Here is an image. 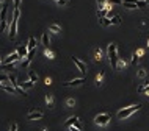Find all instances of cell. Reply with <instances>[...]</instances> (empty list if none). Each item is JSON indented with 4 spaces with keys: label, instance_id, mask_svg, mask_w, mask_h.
Listing matches in <instances>:
<instances>
[{
    "label": "cell",
    "instance_id": "obj_1",
    "mask_svg": "<svg viewBox=\"0 0 149 131\" xmlns=\"http://www.w3.org/2000/svg\"><path fill=\"white\" fill-rule=\"evenodd\" d=\"M107 56H108V61H110V66L112 69L116 70L118 69V48H116V44H108V48H107Z\"/></svg>",
    "mask_w": 149,
    "mask_h": 131
},
{
    "label": "cell",
    "instance_id": "obj_2",
    "mask_svg": "<svg viewBox=\"0 0 149 131\" xmlns=\"http://www.w3.org/2000/svg\"><path fill=\"white\" fill-rule=\"evenodd\" d=\"M19 14H21V11H19V8H16L14 10V14H13V20H11V27H10V38L11 39H14V38H16V33H17Z\"/></svg>",
    "mask_w": 149,
    "mask_h": 131
},
{
    "label": "cell",
    "instance_id": "obj_3",
    "mask_svg": "<svg viewBox=\"0 0 149 131\" xmlns=\"http://www.w3.org/2000/svg\"><path fill=\"white\" fill-rule=\"evenodd\" d=\"M140 108H141V105H132V106L126 108V109L118 111V119H126V117H129V115H132L135 111H138Z\"/></svg>",
    "mask_w": 149,
    "mask_h": 131
},
{
    "label": "cell",
    "instance_id": "obj_4",
    "mask_svg": "<svg viewBox=\"0 0 149 131\" xmlns=\"http://www.w3.org/2000/svg\"><path fill=\"white\" fill-rule=\"evenodd\" d=\"M6 8H8V6L3 5L2 11H0V33L5 31V28H6V14H8V10Z\"/></svg>",
    "mask_w": 149,
    "mask_h": 131
},
{
    "label": "cell",
    "instance_id": "obj_5",
    "mask_svg": "<svg viewBox=\"0 0 149 131\" xmlns=\"http://www.w3.org/2000/svg\"><path fill=\"white\" fill-rule=\"evenodd\" d=\"M108 122H110V115L108 114H97L96 117H94V123L99 125V126H105Z\"/></svg>",
    "mask_w": 149,
    "mask_h": 131
},
{
    "label": "cell",
    "instance_id": "obj_6",
    "mask_svg": "<svg viewBox=\"0 0 149 131\" xmlns=\"http://www.w3.org/2000/svg\"><path fill=\"white\" fill-rule=\"evenodd\" d=\"M21 59V55H19L17 52H13L11 55H8L5 58V59H2V64H13V63H16V61Z\"/></svg>",
    "mask_w": 149,
    "mask_h": 131
},
{
    "label": "cell",
    "instance_id": "obj_7",
    "mask_svg": "<svg viewBox=\"0 0 149 131\" xmlns=\"http://www.w3.org/2000/svg\"><path fill=\"white\" fill-rule=\"evenodd\" d=\"M72 61H74V64H75V66H77L79 70L82 72V74H85V72H86V64L83 63V61H80L79 58H75V56H72Z\"/></svg>",
    "mask_w": 149,
    "mask_h": 131
},
{
    "label": "cell",
    "instance_id": "obj_8",
    "mask_svg": "<svg viewBox=\"0 0 149 131\" xmlns=\"http://www.w3.org/2000/svg\"><path fill=\"white\" fill-rule=\"evenodd\" d=\"M83 81H85V78H75V80H71V81L63 83V86H66V87H74V86H80Z\"/></svg>",
    "mask_w": 149,
    "mask_h": 131
},
{
    "label": "cell",
    "instance_id": "obj_9",
    "mask_svg": "<svg viewBox=\"0 0 149 131\" xmlns=\"http://www.w3.org/2000/svg\"><path fill=\"white\" fill-rule=\"evenodd\" d=\"M44 114L41 111H32L28 115H27V120H35V119H43Z\"/></svg>",
    "mask_w": 149,
    "mask_h": 131
},
{
    "label": "cell",
    "instance_id": "obj_10",
    "mask_svg": "<svg viewBox=\"0 0 149 131\" xmlns=\"http://www.w3.org/2000/svg\"><path fill=\"white\" fill-rule=\"evenodd\" d=\"M17 53L21 55V58H27L28 56V47H27V45H21V47L17 48Z\"/></svg>",
    "mask_w": 149,
    "mask_h": 131
},
{
    "label": "cell",
    "instance_id": "obj_11",
    "mask_svg": "<svg viewBox=\"0 0 149 131\" xmlns=\"http://www.w3.org/2000/svg\"><path fill=\"white\" fill-rule=\"evenodd\" d=\"M49 31L60 34V33H61V27H60V25H57V24H50V25H49Z\"/></svg>",
    "mask_w": 149,
    "mask_h": 131
},
{
    "label": "cell",
    "instance_id": "obj_12",
    "mask_svg": "<svg viewBox=\"0 0 149 131\" xmlns=\"http://www.w3.org/2000/svg\"><path fill=\"white\" fill-rule=\"evenodd\" d=\"M27 47H28V52H30V50H35V48H36V39H35L33 36L28 39V44H27Z\"/></svg>",
    "mask_w": 149,
    "mask_h": 131
},
{
    "label": "cell",
    "instance_id": "obj_13",
    "mask_svg": "<svg viewBox=\"0 0 149 131\" xmlns=\"http://www.w3.org/2000/svg\"><path fill=\"white\" fill-rule=\"evenodd\" d=\"M19 84H21V87H22V89H32V87H33V84H35V81L28 80V81H25V83H19Z\"/></svg>",
    "mask_w": 149,
    "mask_h": 131
},
{
    "label": "cell",
    "instance_id": "obj_14",
    "mask_svg": "<svg viewBox=\"0 0 149 131\" xmlns=\"http://www.w3.org/2000/svg\"><path fill=\"white\" fill-rule=\"evenodd\" d=\"M79 122V117L77 115H72V117H69L66 120V126H71V125H75V123Z\"/></svg>",
    "mask_w": 149,
    "mask_h": 131
},
{
    "label": "cell",
    "instance_id": "obj_15",
    "mask_svg": "<svg viewBox=\"0 0 149 131\" xmlns=\"http://www.w3.org/2000/svg\"><path fill=\"white\" fill-rule=\"evenodd\" d=\"M41 41H43V45H44V47H49V44H50V39H49V34H47V33H43V38H41Z\"/></svg>",
    "mask_w": 149,
    "mask_h": 131
},
{
    "label": "cell",
    "instance_id": "obj_16",
    "mask_svg": "<svg viewBox=\"0 0 149 131\" xmlns=\"http://www.w3.org/2000/svg\"><path fill=\"white\" fill-rule=\"evenodd\" d=\"M99 22H101V24L102 25H104V27H110V25H112V19H108V17H102V19H99Z\"/></svg>",
    "mask_w": 149,
    "mask_h": 131
},
{
    "label": "cell",
    "instance_id": "obj_17",
    "mask_svg": "<svg viewBox=\"0 0 149 131\" xmlns=\"http://www.w3.org/2000/svg\"><path fill=\"white\" fill-rule=\"evenodd\" d=\"M46 103L49 105V108H53V97H52L50 94L46 95Z\"/></svg>",
    "mask_w": 149,
    "mask_h": 131
},
{
    "label": "cell",
    "instance_id": "obj_18",
    "mask_svg": "<svg viewBox=\"0 0 149 131\" xmlns=\"http://www.w3.org/2000/svg\"><path fill=\"white\" fill-rule=\"evenodd\" d=\"M94 59H96V61L102 59V50L101 48H96V52H94Z\"/></svg>",
    "mask_w": 149,
    "mask_h": 131
},
{
    "label": "cell",
    "instance_id": "obj_19",
    "mask_svg": "<svg viewBox=\"0 0 149 131\" xmlns=\"http://www.w3.org/2000/svg\"><path fill=\"white\" fill-rule=\"evenodd\" d=\"M107 14H108V10H97V17H99V19L105 17Z\"/></svg>",
    "mask_w": 149,
    "mask_h": 131
},
{
    "label": "cell",
    "instance_id": "obj_20",
    "mask_svg": "<svg viewBox=\"0 0 149 131\" xmlns=\"http://www.w3.org/2000/svg\"><path fill=\"white\" fill-rule=\"evenodd\" d=\"M102 80H104V72H101V74L96 76V86H101V84H102Z\"/></svg>",
    "mask_w": 149,
    "mask_h": 131
},
{
    "label": "cell",
    "instance_id": "obj_21",
    "mask_svg": "<svg viewBox=\"0 0 149 131\" xmlns=\"http://www.w3.org/2000/svg\"><path fill=\"white\" fill-rule=\"evenodd\" d=\"M0 67H2L3 70H13V69H14V63L13 64H0Z\"/></svg>",
    "mask_w": 149,
    "mask_h": 131
},
{
    "label": "cell",
    "instance_id": "obj_22",
    "mask_svg": "<svg viewBox=\"0 0 149 131\" xmlns=\"http://www.w3.org/2000/svg\"><path fill=\"white\" fill-rule=\"evenodd\" d=\"M119 24H121V17L119 16L112 17V25H119Z\"/></svg>",
    "mask_w": 149,
    "mask_h": 131
},
{
    "label": "cell",
    "instance_id": "obj_23",
    "mask_svg": "<svg viewBox=\"0 0 149 131\" xmlns=\"http://www.w3.org/2000/svg\"><path fill=\"white\" fill-rule=\"evenodd\" d=\"M138 53H133V55H132V59H130V63L132 64H137V63H138Z\"/></svg>",
    "mask_w": 149,
    "mask_h": 131
},
{
    "label": "cell",
    "instance_id": "obj_24",
    "mask_svg": "<svg viewBox=\"0 0 149 131\" xmlns=\"http://www.w3.org/2000/svg\"><path fill=\"white\" fill-rule=\"evenodd\" d=\"M28 75H30V80H32V81H38V75L35 74V72L30 70V72H28Z\"/></svg>",
    "mask_w": 149,
    "mask_h": 131
},
{
    "label": "cell",
    "instance_id": "obj_25",
    "mask_svg": "<svg viewBox=\"0 0 149 131\" xmlns=\"http://www.w3.org/2000/svg\"><path fill=\"white\" fill-rule=\"evenodd\" d=\"M44 55L49 58V59H53V52H50L49 48H46V52H44Z\"/></svg>",
    "mask_w": 149,
    "mask_h": 131
},
{
    "label": "cell",
    "instance_id": "obj_26",
    "mask_svg": "<svg viewBox=\"0 0 149 131\" xmlns=\"http://www.w3.org/2000/svg\"><path fill=\"white\" fill-rule=\"evenodd\" d=\"M126 67V61L124 59H118V69H124Z\"/></svg>",
    "mask_w": 149,
    "mask_h": 131
},
{
    "label": "cell",
    "instance_id": "obj_27",
    "mask_svg": "<svg viewBox=\"0 0 149 131\" xmlns=\"http://www.w3.org/2000/svg\"><path fill=\"white\" fill-rule=\"evenodd\" d=\"M108 2L112 3V5H123L124 0H108Z\"/></svg>",
    "mask_w": 149,
    "mask_h": 131
},
{
    "label": "cell",
    "instance_id": "obj_28",
    "mask_svg": "<svg viewBox=\"0 0 149 131\" xmlns=\"http://www.w3.org/2000/svg\"><path fill=\"white\" fill-rule=\"evenodd\" d=\"M144 76H146V70H144V69H141V70L138 72V78H144Z\"/></svg>",
    "mask_w": 149,
    "mask_h": 131
},
{
    "label": "cell",
    "instance_id": "obj_29",
    "mask_svg": "<svg viewBox=\"0 0 149 131\" xmlns=\"http://www.w3.org/2000/svg\"><path fill=\"white\" fill-rule=\"evenodd\" d=\"M68 128H69V131H82L80 128H77L75 125H71V126H68Z\"/></svg>",
    "mask_w": 149,
    "mask_h": 131
},
{
    "label": "cell",
    "instance_id": "obj_30",
    "mask_svg": "<svg viewBox=\"0 0 149 131\" xmlns=\"http://www.w3.org/2000/svg\"><path fill=\"white\" fill-rule=\"evenodd\" d=\"M66 105H68V106H74V105H75V100L69 98V100H68V102H66Z\"/></svg>",
    "mask_w": 149,
    "mask_h": 131
},
{
    "label": "cell",
    "instance_id": "obj_31",
    "mask_svg": "<svg viewBox=\"0 0 149 131\" xmlns=\"http://www.w3.org/2000/svg\"><path fill=\"white\" fill-rule=\"evenodd\" d=\"M68 2H69V0H58V2H57V3H58L60 6H64V5H66V3H68Z\"/></svg>",
    "mask_w": 149,
    "mask_h": 131
},
{
    "label": "cell",
    "instance_id": "obj_32",
    "mask_svg": "<svg viewBox=\"0 0 149 131\" xmlns=\"http://www.w3.org/2000/svg\"><path fill=\"white\" fill-rule=\"evenodd\" d=\"M21 6V0H14V8H19Z\"/></svg>",
    "mask_w": 149,
    "mask_h": 131
},
{
    "label": "cell",
    "instance_id": "obj_33",
    "mask_svg": "<svg viewBox=\"0 0 149 131\" xmlns=\"http://www.w3.org/2000/svg\"><path fill=\"white\" fill-rule=\"evenodd\" d=\"M11 131H17V125H16V123H13V125H11Z\"/></svg>",
    "mask_w": 149,
    "mask_h": 131
},
{
    "label": "cell",
    "instance_id": "obj_34",
    "mask_svg": "<svg viewBox=\"0 0 149 131\" xmlns=\"http://www.w3.org/2000/svg\"><path fill=\"white\" fill-rule=\"evenodd\" d=\"M46 84H47V86H50V84H52V80H50V78H46Z\"/></svg>",
    "mask_w": 149,
    "mask_h": 131
},
{
    "label": "cell",
    "instance_id": "obj_35",
    "mask_svg": "<svg viewBox=\"0 0 149 131\" xmlns=\"http://www.w3.org/2000/svg\"><path fill=\"white\" fill-rule=\"evenodd\" d=\"M0 5H5V0H0Z\"/></svg>",
    "mask_w": 149,
    "mask_h": 131
},
{
    "label": "cell",
    "instance_id": "obj_36",
    "mask_svg": "<svg viewBox=\"0 0 149 131\" xmlns=\"http://www.w3.org/2000/svg\"><path fill=\"white\" fill-rule=\"evenodd\" d=\"M148 47H149V38H148Z\"/></svg>",
    "mask_w": 149,
    "mask_h": 131
},
{
    "label": "cell",
    "instance_id": "obj_37",
    "mask_svg": "<svg viewBox=\"0 0 149 131\" xmlns=\"http://www.w3.org/2000/svg\"><path fill=\"white\" fill-rule=\"evenodd\" d=\"M146 2H148V3H149V0H146Z\"/></svg>",
    "mask_w": 149,
    "mask_h": 131
},
{
    "label": "cell",
    "instance_id": "obj_38",
    "mask_svg": "<svg viewBox=\"0 0 149 131\" xmlns=\"http://www.w3.org/2000/svg\"><path fill=\"white\" fill-rule=\"evenodd\" d=\"M55 2H58V0H55Z\"/></svg>",
    "mask_w": 149,
    "mask_h": 131
}]
</instances>
